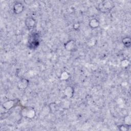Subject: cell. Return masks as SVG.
Masks as SVG:
<instances>
[{
	"mask_svg": "<svg viewBox=\"0 0 131 131\" xmlns=\"http://www.w3.org/2000/svg\"><path fill=\"white\" fill-rule=\"evenodd\" d=\"M123 121L124 123V124L130 126L131 125V117L130 116V115H127L126 116H125L124 117V119H123Z\"/></svg>",
	"mask_w": 131,
	"mask_h": 131,
	"instance_id": "13",
	"label": "cell"
},
{
	"mask_svg": "<svg viewBox=\"0 0 131 131\" xmlns=\"http://www.w3.org/2000/svg\"><path fill=\"white\" fill-rule=\"evenodd\" d=\"M129 64V61L126 59H123V60H122L121 61V65L123 67H126L127 66H128Z\"/></svg>",
	"mask_w": 131,
	"mask_h": 131,
	"instance_id": "15",
	"label": "cell"
},
{
	"mask_svg": "<svg viewBox=\"0 0 131 131\" xmlns=\"http://www.w3.org/2000/svg\"><path fill=\"white\" fill-rule=\"evenodd\" d=\"M25 9L23 4L20 2H16L14 4L13 7V10L15 14H19L23 12Z\"/></svg>",
	"mask_w": 131,
	"mask_h": 131,
	"instance_id": "7",
	"label": "cell"
},
{
	"mask_svg": "<svg viewBox=\"0 0 131 131\" xmlns=\"http://www.w3.org/2000/svg\"><path fill=\"white\" fill-rule=\"evenodd\" d=\"M22 115L29 119H33L36 115L35 110L31 107H25L21 111Z\"/></svg>",
	"mask_w": 131,
	"mask_h": 131,
	"instance_id": "3",
	"label": "cell"
},
{
	"mask_svg": "<svg viewBox=\"0 0 131 131\" xmlns=\"http://www.w3.org/2000/svg\"><path fill=\"white\" fill-rule=\"evenodd\" d=\"M64 48L68 51H74L76 49V43L74 40H69L64 44Z\"/></svg>",
	"mask_w": 131,
	"mask_h": 131,
	"instance_id": "8",
	"label": "cell"
},
{
	"mask_svg": "<svg viewBox=\"0 0 131 131\" xmlns=\"http://www.w3.org/2000/svg\"><path fill=\"white\" fill-rule=\"evenodd\" d=\"M130 126H127L125 124H121L118 126V128L121 131H126L129 129V127Z\"/></svg>",
	"mask_w": 131,
	"mask_h": 131,
	"instance_id": "14",
	"label": "cell"
},
{
	"mask_svg": "<svg viewBox=\"0 0 131 131\" xmlns=\"http://www.w3.org/2000/svg\"><path fill=\"white\" fill-rule=\"evenodd\" d=\"M29 83V81L26 78H22L20 79L17 83V86L19 90H24L26 89Z\"/></svg>",
	"mask_w": 131,
	"mask_h": 131,
	"instance_id": "6",
	"label": "cell"
},
{
	"mask_svg": "<svg viewBox=\"0 0 131 131\" xmlns=\"http://www.w3.org/2000/svg\"><path fill=\"white\" fill-rule=\"evenodd\" d=\"M25 23L26 27L28 28V29L30 30L33 29L36 26V21L34 18L32 17H28L26 19Z\"/></svg>",
	"mask_w": 131,
	"mask_h": 131,
	"instance_id": "5",
	"label": "cell"
},
{
	"mask_svg": "<svg viewBox=\"0 0 131 131\" xmlns=\"http://www.w3.org/2000/svg\"><path fill=\"white\" fill-rule=\"evenodd\" d=\"M115 7L114 3L110 0H105L100 2L98 5V9L102 13H106Z\"/></svg>",
	"mask_w": 131,
	"mask_h": 131,
	"instance_id": "1",
	"label": "cell"
},
{
	"mask_svg": "<svg viewBox=\"0 0 131 131\" xmlns=\"http://www.w3.org/2000/svg\"><path fill=\"white\" fill-rule=\"evenodd\" d=\"M39 45L38 35L37 33L32 34L28 39V47L30 49H35Z\"/></svg>",
	"mask_w": 131,
	"mask_h": 131,
	"instance_id": "2",
	"label": "cell"
},
{
	"mask_svg": "<svg viewBox=\"0 0 131 131\" xmlns=\"http://www.w3.org/2000/svg\"><path fill=\"white\" fill-rule=\"evenodd\" d=\"M70 78V74L67 71H63L60 75V79L62 80H67Z\"/></svg>",
	"mask_w": 131,
	"mask_h": 131,
	"instance_id": "12",
	"label": "cell"
},
{
	"mask_svg": "<svg viewBox=\"0 0 131 131\" xmlns=\"http://www.w3.org/2000/svg\"><path fill=\"white\" fill-rule=\"evenodd\" d=\"M80 25L78 22L75 23V24H73V28L74 30H76L79 29V28H80Z\"/></svg>",
	"mask_w": 131,
	"mask_h": 131,
	"instance_id": "16",
	"label": "cell"
},
{
	"mask_svg": "<svg viewBox=\"0 0 131 131\" xmlns=\"http://www.w3.org/2000/svg\"><path fill=\"white\" fill-rule=\"evenodd\" d=\"M74 94V89L71 86H67L64 90V95L69 98H71L73 97Z\"/></svg>",
	"mask_w": 131,
	"mask_h": 131,
	"instance_id": "9",
	"label": "cell"
},
{
	"mask_svg": "<svg viewBox=\"0 0 131 131\" xmlns=\"http://www.w3.org/2000/svg\"><path fill=\"white\" fill-rule=\"evenodd\" d=\"M17 103V100L16 99H10L6 101L2 104L3 107L7 111L12 109L15 106Z\"/></svg>",
	"mask_w": 131,
	"mask_h": 131,
	"instance_id": "4",
	"label": "cell"
},
{
	"mask_svg": "<svg viewBox=\"0 0 131 131\" xmlns=\"http://www.w3.org/2000/svg\"><path fill=\"white\" fill-rule=\"evenodd\" d=\"M122 42L123 43V44L124 45V46L127 48H128L130 47L131 45V39L130 37H124L122 40Z\"/></svg>",
	"mask_w": 131,
	"mask_h": 131,
	"instance_id": "11",
	"label": "cell"
},
{
	"mask_svg": "<svg viewBox=\"0 0 131 131\" xmlns=\"http://www.w3.org/2000/svg\"><path fill=\"white\" fill-rule=\"evenodd\" d=\"M99 21L95 18L91 19L89 23V26L92 29H96L99 26Z\"/></svg>",
	"mask_w": 131,
	"mask_h": 131,
	"instance_id": "10",
	"label": "cell"
}]
</instances>
